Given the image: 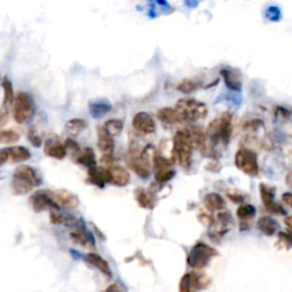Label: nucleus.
<instances>
[{"instance_id":"obj_1","label":"nucleus","mask_w":292,"mask_h":292,"mask_svg":"<svg viewBox=\"0 0 292 292\" xmlns=\"http://www.w3.org/2000/svg\"><path fill=\"white\" fill-rule=\"evenodd\" d=\"M41 184V178L36 170L29 166H20L14 171L12 189L14 194L24 195Z\"/></svg>"},{"instance_id":"obj_2","label":"nucleus","mask_w":292,"mask_h":292,"mask_svg":"<svg viewBox=\"0 0 292 292\" xmlns=\"http://www.w3.org/2000/svg\"><path fill=\"white\" fill-rule=\"evenodd\" d=\"M233 133V116L229 112L222 113L217 119L213 120L207 127V137L215 144L227 145Z\"/></svg>"},{"instance_id":"obj_3","label":"nucleus","mask_w":292,"mask_h":292,"mask_svg":"<svg viewBox=\"0 0 292 292\" xmlns=\"http://www.w3.org/2000/svg\"><path fill=\"white\" fill-rule=\"evenodd\" d=\"M182 121H198L208 114L207 105L194 98H182L175 107Z\"/></svg>"},{"instance_id":"obj_4","label":"nucleus","mask_w":292,"mask_h":292,"mask_svg":"<svg viewBox=\"0 0 292 292\" xmlns=\"http://www.w3.org/2000/svg\"><path fill=\"white\" fill-rule=\"evenodd\" d=\"M193 146L185 131H177L174 137L173 159L182 167H188L191 163Z\"/></svg>"},{"instance_id":"obj_5","label":"nucleus","mask_w":292,"mask_h":292,"mask_svg":"<svg viewBox=\"0 0 292 292\" xmlns=\"http://www.w3.org/2000/svg\"><path fill=\"white\" fill-rule=\"evenodd\" d=\"M217 256V251L203 242L196 243L187 255V265L191 268L202 269Z\"/></svg>"},{"instance_id":"obj_6","label":"nucleus","mask_w":292,"mask_h":292,"mask_svg":"<svg viewBox=\"0 0 292 292\" xmlns=\"http://www.w3.org/2000/svg\"><path fill=\"white\" fill-rule=\"evenodd\" d=\"M36 113V104L30 95L27 93L17 94L14 102L13 115L17 123H24L30 120Z\"/></svg>"},{"instance_id":"obj_7","label":"nucleus","mask_w":292,"mask_h":292,"mask_svg":"<svg viewBox=\"0 0 292 292\" xmlns=\"http://www.w3.org/2000/svg\"><path fill=\"white\" fill-rule=\"evenodd\" d=\"M235 166L248 176H257L259 173L258 156L249 148H240L235 154Z\"/></svg>"},{"instance_id":"obj_8","label":"nucleus","mask_w":292,"mask_h":292,"mask_svg":"<svg viewBox=\"0 0 292 292\" xmlns=\"http://www.w3.org/2000/svg\"><path fill=\"white\" fill-rule=\"evenodd\" d=\"M153 164L155 168V181L159 184H164V182L173 180L175 176V170L173 168V162L164 158L160 154H154L153 156Z\"/></svg>"},{"instance_id":"obj_9","label":"nucleus","mask_w":292,"mask_h":292,"mask_svg":"<svg viewBox=\"0 0 292 292\" xmlns=\"http://www.w3.org/2000/svg\"><path fill=\"white\" fill-rule=\"evenodd\" d=\"M71 241L76 246L85 248L88 250L96 249V244H95V239L91 233L82 225V221H80L75 227H73L72 232L70 233Z\"/></svg>"},{"instance_id":"obj_10","label":"nucleus","mask_w":292,"mask_h":292,"mask_svg":"<svg viewBox=\"0 0 292 292\" xmlns=\"http://www.w3.org/2000/svg\"><path fill=\"white\" fill-rule=\"evenodd\" d=\"M259 194H260L261 201L262 203H264L266 209L271 211L273 214L279 215V216H286L287 211L281 207V204L276 203L275 201H274L275 188L266 184H260L259 185Z\"/></svg>"},{"instance_id":"obj_11","label":"nucleus","mask_w":292,"mask_h":292,"mask_svg":"<svg viewBox=\"0 0 292 292\" xmlns=\"http://www.w3.org/2000/svg\"><path fill=\"white\" fill-rule=\"evenodd\" d=\"M30 203L34 210L36 213H40V211L43 210H60V207L56 203L52 196H50L46 191H39L35 193L34 195L30 198Z\"/></svg>"},{"instance_id":"obj_12","label":"nucleus","mask_w":292,"mask_h":292,"mask_svg":"<svg viewBox=\"0 0 292 292\" xmlns=\"http://www.w3.org/2000/svg\"><path fill=\"white\" fill-rule=\"evenodd\" d=\"M133 127L141 134H153L156 130L155 121L148 113L138 112L133 119Z\"/></svg>"},{"instance_id":"obj_13","label":"nucleus","mask_w":292,"mask_h":292,"mask_svg":"<svg viewBox=\"0 0 292 292\" xmlns=\"http://www.w3.org/2000/svg\"><path fill=\"white\" fill-rule=\"evenodd\" d=\"M186 135H187L189 141H191L193 148L199 149L200 152L204 153L207 149V134L201 127H194L189 126L187 129L185 130Z\"/></svg>"},{"instance_id":"obj_14","label":"nucleus","mask_w":292,"mask_h":292,"mask_svg":"<svg viewBox=\"0 0 292 292\" xmlns=\"http://www.w3.org/2000/svg\"><path fill=\"white\" fill-rule=\"evenodd\" d=\"M226 87L232 91H240L242 88V75L236 69L226 68L220 71Z\"/></svg>"},{"instance_id":"obj_15","label":"nucleus","mask_w":292,"mask_h":292,"mask_svg":"<svg viewBox=\"0 0 292 292\" xmlns=\"http://www.w3.org/2000/svg\"><path fill=\"white\" fill-rule=\"evenodd\" d=\"M88 181L90 184L96 185L97 187H104L105 184L111 182V175L109 168L94 167L88 169Z\"/></svg>"},{"instance_id":"obj_16","label":"nucleus","mask_w":292,"mask_h":292,"mask_svg":"<svg viewBox=\"0 0 292 292\" xmlns=\"http://www.w3.org/2000/svg\"><path fill=\"white\" fill-rule=\"evenodd\" d=\"M97 146L104 154H112L113 149H114L113 137L110 136L104 127L97 128Z\"/></svg>"},{"instance_id":"obj_17","label":"nucleus","mask_w":292,"mask_h":292,"mask_svg":"<svg viewBox=\"0 0 292 292\" xmlns=\"http://www.w3.org/2000/svg\"><path fill=\"white\" fill-rule=\"evenodd\" d=\"M54 200H56V203H60L69 209H74L79 206L78 196L73 193L67 191V189H57L54 192Z\"/></svg>"},{"instance_id":"obj_18","label":"nucleus","mask_w":292,"mask_h":292,"mask_svg":"<svg viewBox=\"0 0 292 292\" xmlns=\"http://www.w3.org/2000/svg\"><path fill=\"white\" fill-rule=\"evenodd\" d=\"M110 175H111V182L116 186H126L130 182V175L128 171L122 167L111 166L109 168Z\"/></svg>"},{"instance_id":"obj_19","label":"nucleus","mask_w":292,"mask_h":292,"mask_svg":"<svg viewBox=\"0 0 292 292\" xmlns=\"http://www.w3.org/2000/svg\"><path fill=\"white\" fill-rule=\"evenodd\" d=\"M86 260L88 261L90 265H93L94 267H96L101 273H103L105 276L112 277V269L110 267L109 262L105 260L103 257H101L100 255H97L96 253L87 254Z\"/></svg>"},{"instance_id":"obj_20","label":"nucleus","mask_w":292,"mask_h":292,"mask_svg":"<svg viewBox=\"0 0 292 292\" xmlns=\"http://www.w3.org/2000/svg\"><path fill=\"white\" fill-rule=\"evenodd\" d=\"M112 105L107 100H96L89 103V113L95 119H101L111 111Z\"/></svg>"},{"instance_id":"obj_21","label":"nucleus","mask_w":292,"mask_h":292,"mask_svg":"<svg viewBox=\"0 0 292 292\" xmlns=\"http://www.w3.org/2000/svg\"><path fill=\"white\" fill-rule=\"evenodd\" d=\"M257 227L261 233H264L265 235L272 236L277 232V229L280 228L279 222L272 217L264 216L260 217L257 221Z\"/></svg>"},{"instance_id":"obj_22","label":"nucleus","mask_w":292,"mask_h":292,"mask_svg":"<svg viewBox=\"0 0 292 292\" xmlns=\"http://www.w3.org/2000/svg\"><path fill=\"white\" fill-rule=\"evenodd\" d=\"M49 219L53 225H63L68 227H75L80 221H76L74 218L69 215L62 214L60 210H52L49 213Z\"/></svg>"},{"instance_id":"obj_23","label":"nucleus","mask_w":292,"mask_h":292,"mask_svg":"<svg viewBox=\"0 0 292 292\" xmlns=\"http://www.w3.org/2000/svg\"><path fill=\"white\" fill-rule=\"evenodd\" d=\"M156 116H158L160 121L166 123V125H176V123H181L182 121L176 110L170 108L160 109L156 113Z\"/></svg>"},{"instance_id":"obj_24","label":"nucleus","mask_w":292,"mask_h":292,"mask_svg":"<svg viewBox=\"0 0 292 292\" xmlns=\"http://www.w3.org/2000/svg\"><path fill=\"white\" fill-rule=\"evenodd\" d=\"M203 203L208 210L221 211L225 208V200L218 193H209L204 196Z\"/></svg>"},{"instance_id":"obj_25","label":"nucleus","mask_w":292,"mask_h":292,"mask_svg":"<svg viewBox=\"0 0 292 292\" xmlns=\"http://www.w3.org/2000/svg\"><path fill=\"white\" fill-rule=\"evenodd\" d=\"M1 86L3 89L2 107L5 109V112H7V110L12 107L14 102H15V96H14V89H13L12 82H10V80L7 78V76H5V78L1 80Z\"/></svg>"},{"instance_id":"obj_26","label":"nucleus","mask_w":292,"mask_h":292,"mask_svg":"<svg viewBox=\"0 0 292 292\" xmlns=\"http://www.w3.org/2000/svg\"><path fill=\"white\" fill-rule=\"evenodd\" d=\"M135 198H136L138 206L144 209H152L154 207V198L152 193L144 188H137L135 191Z\"/></svg>"},{"instance_id":"obj_27","label":"nucleus","mask_w":292,"mask_h":292,"mask_svg":"<svg viewBox=\"0 0 292 292\" xmlns=\"http://www.w3.org/2000/svg\"><path fill=\"white\" fill-rule=\"evenodd\" d=\"M9 153V159H12L13 162L20 163L24 162L31 158V153L27 147L24 146H13V147H8Z\"/></svg>"},{"instance_id":"obj_28","label":"nucleus","mask_w":292,"mask_h":292,"mask_svg":"<svg viewBox=\"0 0 292 292\" xmlns=\"http://www.w3.org/2000/svg\"><path fill=\"white\" fill-rule=\"evenodd\" d=\"M76 162L81 166H85L90 169V168L96 167V158H95V153L90 147L83 148V151L79 153Z\"/></svg>"},{"instance_id":"obj_29","label":"nucleus","mask_w":292,"mask_h":292,"mask_svg":"<svg viewBox=\"0 0 292 292\" xmlns=\"http://www.w3.org/2000/svg\"><path fill=\"white\" fill-rule=\"evenodd\" d=\"M45 153L47 155H49L50 158L57 159V160H63L68 154L67 148L65 146L61 143H48L46 146Z\"/></svg>"},{"instance_id":"obj_30","label":"nucleus","mask_w":292,"mask_h":292,"mask_svg":"<svg viewBox=\"0 0 292 292\" xmlns=\"http://www.w3.org/2000/svg\"><path fill=\"white\" fill-rule=\"evenodd\" d=\"M87 126H88V123H87L86 120L80 119V118H74V119L69 120L67 125H65V128H67V131L69 135H71V136H76V135H79L81 131L85 130Z\"/></svg>"},{"instance_id":"obj_31","label":"nucleus","mask_w":292,"mask_h":292,"mask_svg":"<svg viewBox=\"0 0 292 292\" xmlns=\"http://www.w3.org/2000/svg\"><path fill=\"white\" fill-rule=\"evenodd\" d=\"M236 216L240 219L241 222H248L256 216V208L253 204L244 203L239 207L236 211Z\"/></svg>"},{"instance_id":"obj_32","label":"nucleus","mask_w":292,"mask_h":292,"mask_svg":"<svg viewBox=\"0 0 292 292\" xmlns=\"http://www.w3.org/2000/svg\"><path fill=\"white\" fill-rule=\"evenodd\" d=\"M201 86H202V82H201L200 80L188 78V79L182 80L180 85L177 86V89L180 90L181 93L188 94V93H192V91H194L196 89H199Z\"/></svg>"},{"instance_id":"obj_33","label":"nucleus","mask_w":292,"mask_h":292,"mask_svg":"<svg viewBox=\"0 0 292 292\" xmlns=\"http://www.w3.org/2000/svg\"><path fill=\"white\" fill-rule=\"evenodd\" d=\"M123 125H125V122H123V120L121 119H111L105 122V125L103 127L105 128V130L108 131L110 136L114 137L121 134Z\"/></svg>"},{"instance_id":"obj_34","label":"nucleus","mask_w":292,"mask_h":292,"mask_svg":"<svg viewBox=\"0 0 292 292\" xmlns=\"http://www.w3.org/2000/svg\"><path fill=\"white\" fill-rule=\"evenodd\" d=\"M20 141V134L14 130H2L0 131V143L9 145Z\"/></svg>"},{"instance_id":"obj_35","label":"nucleus","mask_w":292,"mask_h":292,"mask_svg":"<svg viewBox=\"0 0 292 292\" xmlns=\"http://www.w3.org/2000/svg\"><path fill=\"white\" fill-rule=\"evenodd\" d=\"M194 282H193L192 273H187L182 275L180 282V292H195Z\"/></svg>"},{"instance_id":"obj_36","label":"nucleus","mask_w":292,"mask_h":292,"mask_svg":"<svg viewBox=\"0 0 292 292\" xmlns=\"http://www.w3.org/2000/svg\"><path fill=\"white\" fill-rule=\"evenodd\" d=\"M28 140L30 143L35 146V147H40L42 145V138L36 134V131L35 129H30L28 133Z\"/></svg>"},{"instance_id":"obj_37","label":"nucleus","mask_w":292,"mask_h":292,"mask_svg":"<svg viewBox=\"0 0 292 292\" xmlns=\"http://www.w3.org/2000/svg\"><path fill=\"white\" fill-rule=\"evenodd\" d=\"M64 146H65V148H67V151H70L71 153H73V154H78L79 155V153L81 152V151H80V147H79L78 143H76L75 141L71 140V138H68V140L65 141Z\"/></svg>"},{"instance_id":"obj_38","label":"nucleus","mask_w":292,"mask_h":292,"mask_svg":"<svg viewBox=\"0 0 292 292\" xmlns=\"http://www.w3.org/2000/svg\"><path fill=\"white\" fill-rule=\"evenodd\" d=\"M262 126V121L259 119H253L243 125V130H257Z\"/></svg>"},{"instance_id":"obj_39","label":"nucleus","mask_w":292,"mask_h":292,"mask_svg":"<svg viewBox=\"0 0 292 292\" xmlns=\"http://www.w3.org/2000/svg\"><path fill=\"white\" fill-rule=\"evenodd\" d=\"M279 237L287 248L292 247V232H281Z\"/></svg>"},{"instance_id":"obj_40","label":"nucleus","mask_w":292,"mask_h":292,"mask_svg":"<svg viewBox=\"0 0 292 292\" xmlns=\"http://www.w3.org/2000/svg\"><path fill=\"white\" fill-rule=\"evenodd\" d=\"M227 196L235 203H242L244 201V195L241 192L237 191H228Z\"/></svg>"},{"instance_id":"obj_41","label":"nucleus","mask_w":292,"mask_h":292,"mask_svg":"<svg viewBox=\"0 0 292 292\" xmlns=\"http://www.w3.org/2000/svg\"><path fill=\"white\" fill-rule=\"evenodd\" d=\"M199 219L204 226H207V227H211V226H213L214 222H215L214 218L211 217L210 215H208V214H201L199 216Z\"/></svg>"},{"instance_id":"obj_42","label":"nucleus","mask_w":292,"mask_h":292,"mask_svg":"<svg viewBox=\"0 0 292 292\" xmlns=\"http://www.w3.org/2000/svg\"><path fill=\"white\" fill-rule=\"evenodd\" d=\"M267 17L268 20L277 21L280 20V10L276 7H269L267 9Z\"/></svg>"},{"instance_id":"obj_43","label":"nucleus","mask_w":292,"mask_h":292,"mask_svg":"<svg viewBox=\"0 0 292 292\" xmlns=\"http://www.w3.org/2000/svg\"><path fill=\"white\" fill-rule=\"evenodd\" d=\"M282 201L287 204L288 207L292 208V193L287 192L282 195Z\"/></svg>"},{"instance_id":"obj_44","label":"nucleus","mask_w":292,"mask_h":292,"mask_svg":"<svg viewBox=\"0 0 292 292\" xmlns=\"http://www.w3.org/2000/svg\"><path fill=\"white\" fill-rule=\"evenodd\" d=\"M101 161L105 164H109V166H113V156L112 154H103Z\"/></svg>"},{"instance_id":"obj_45","label":"nucleus","mask_w":292,"mask_h":292,"mask_svg":"<svg viewBox=\"0 0 292 292\" xmlns=\"http://www.w3.org/2000/svg\"><path fill=\"white\" fill-rule=\"evenodd\" d=\"M286 184L287 186H289L290 188H292V168L288 171L287 176H286Z\"/></svg>"},{"instance_id":"obj_46","label":"nucleus","mask_w":292,"mask_h":292,"mask_svg":"<svg viewBox=\"0 0 292 292\" xmlns=\"http://www.w3.org/2000/svg\"><path fill=\"white\" fill-rule=\"evenodd\" d=\"M7 121V112L0 111V127L3 126Z\"/></svg>"},{"instance_id":"obj_47","label":"nucleus","mask_w":292,"mask_h":292,"mask_svg":"<svg viewBox=\"0 0 292 292\" xmlns=\"http://www.w3.org/2000/svg\"><path fill=\"white\" fill-rule=\"evenodd\" d=\"M105 292H122L121 290H120V288L116 286V284H112V286H110L107 291Z\"/></svg>"},{"instance_id":"obj_48","label":"nucleus","mask_w":292,"mask_h":292,"mask_svg":"<svg viewBox=\"0 0 292 292\" xmlns=\"http://www.w3.org/2000/svg\"><path fill=\"white\" fill-rule=\"evenodd\" d=\"M284 224H286L287 227L290 228V231L292 232V216H288L284 219Z\"/></svg>"},{"instance_id":"obj_49","label":"nucleus","mask_w":292,"mask_h":292,"mask_svg":"<svg viewBox=\"0 0 292 292\" xmlns=\"http://www.w3.org/2000/svg\"><path fill=\"white\" fill-rule=\"evenodd\" d=\"M0 82H1V78H0Z\"/></svg>"}]
</instances>
